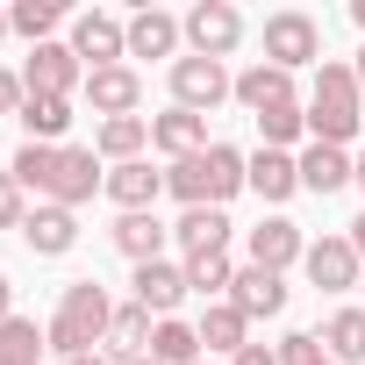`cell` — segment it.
I'll use <instances>...</instances> for the list:
<instances>
[{
	"instance_id": "obj_16",
	"label": "cell",
	"mask_w": 365,
	"mask_h": 365,
	"mask_svg": "<svg viewBox=\"0 0 365 365\" xmlns=\"http://www.w3.org/2000/svg\"><path fill=\"white\" fill-rule=\"evenodd\" d=\"M308 258V237H301V222H287V215H265L258 230H251V265H265V272H287V265H301Z\"/></svg>"
},
{
	"instance_id": "obj_15",
	"label": "cell",
	"mask_w": 365,
	"mask_h": 365,
	"mask_svg": "<svg viewBox=\"0 0 365 365\" xmlns=\"http://www.w3.org/2000/svg\"><path fill=\"white\" fill-rule=\"evenodd\" d=\"M22 244H29L36 258H65V251L79 244V215H72V208H58V201H36V208H29V222H22Z\"/></svg>"
},
{
	"instance_id": "obj_10",
	"label": "cell",
	"mask_w": 365,
	"mask_h": 365,
	"mask_svg": "<svg viewBox=\"0 0 365 365\" xmlns=\"http://www.w3.org/2000/svg\"><path fill=\"white\" fill-rule=\"evenodd\" d=\"M136 308L150 315V322H165V315H179V301H187L194 287H187V265H172V258H150V265H136Z\"/></svg>"
},
{
	"instance_id": "obj_3",
	"label": "cell",
	"mask_w": 365,
	"mask_h": 365,
	"mask_svg": "<svg viewBox=\"0 0 365 365\" xmlns=\"http://www.w3.org/2000/svg\"><path fill=\"white\" fill-rule=\"evenodd\" d=\"M365 122V86L351 65H322L315 72V93H308V143H351Z\"/></svg>"
},
{
	"instance_id": "obj_19",
	"label": "cell",
	"mask_w": 365,
	"mask_h": 365,
	"mask_svg": "<svg viewBox=\"0 0 365 365\" xmlns=\"http://www.w3.org/2000/svg\"><path fill=\"white\" fill-rule=\"evenodd\" d=\"M179 43H187L179 15H165V8H136L129 15V58H179Z\"/></svg>"
},
{
	"instance_id": "obj_41",
	"label": "cell",
	"mask_w": 365,
	"mask_h": 365,
	"mask_svg": "<svg viewBox=\"0 0 365 365\" xmlns=\"http://www.w3.org/2000/svg\"><path fill=\"white\" fill-rule=\"evenodd\" d=\"M8 36H15V22H8V8H0V43H8Z\"/></svg>"
},
{
	"instance_id": "obj_5",
	"label": "cell",
	"mask_w": 365,
	"mask_h": 365,
	"mask_svg": "<svg viewBox=\"0 0 365 365\" xmlns=\"http://www.w3.org/2000/svg\"><path fill=\"white\" fill-rule=\"evenodd\" d=\"M179 29H187V51L194 58H237V43H244V15L230 8V0H194L187 15H179Z\"/></svg>"
},
{
	"instance_id": "obj_39",
	"label": "cell",
	"mask_w": 365,
	"mask_h": 365,
	"mask_svg": "<svg viewBox=\"0 0 365 365\" xmlns=\"http://www.w3.org/2000/svg\"><path fill=\"white\" fill-rule=\"evenodd\" d=\"M344 237H351V251H358V258H365V215H358V222H351V230H344Z\"/></svg>"
},
{
	"instance_id": "obj_31",
	"label": "cell",
	"mask_w": 365,
	"mask_h": 365,
	"mask_svg": "<svg viewBox=\"0 0 365 365\" xmlns=\"http://www.w3.org/2000/svg\"><path fill=\"white\" fill-rule=\"evenodd\" d=\"M8 22H15V36L51 43V29L65 22V0H15V8H8Z\"/></svg>"
},
{
	"instance_id": "obj_44",
	"label": "cell",
	"mask_w": 365,
	"mask_h": 365,
	"mask_svg": "<svg viewBox=\"0 0 365 365\" xmlns=\"http://www.w3.org/2000/svg\"><path fill=\"white\" fill-rule=\"evenodd\" d=\"M358 187H365V158H358Z\"/></svg>"
},
{
	"instance_id": "obj_42",
	"label": "cell",
	"mask_w": 365,
	"mask_h": 365,
	"mask_svg": "<svg viewBox=\"0 0 365 365\" xmlns=\"http://www.w3.org/2000/svg\"><path fill=\"white\" fill-rule=\"evenodd\" d=\"M351 22H358V29H365V0H351Z\"/></svg>"
},
{
	"instance_id": "obj_37",
	"label": "cell",
	"mask_w": 365,
	"mask_h": 365,
	"mask_svg": "<svg viewBox=\"0 0 365 365\" xmlns=\"http://www.w3.org/2000/svg\"><path fill=\"white\" fill-rule=\"evenodd\" d=\"M230 365H279V351H265V344H244Z\"/></svg>"
},
{
	"instance_id": "obj_25",
	"label": "cell",
	"mask_w": 365,
	"mask_h": 365,
	"mask_svg": "<svg viewBox=\"0 0 365 365\" xmlns=\"http://www.w3.org/2000/svg\"><path fill=\"white\" fill-rule=\"evenodd\" d=\"M150 329H158V322H150L136 301H129V308H115V322H108V358H115V365L150 358Z\"/></svg>"
},
{
	"instance_id": "obj_1",
	"label": "cell",
	"mask_w": 365,
	"mask_h": 365,
	"mask_svg": "<svg viewBox=\"0 0 365 365\" xmlns=\"http://www.w3.org/2000/svg\"><path fill=\"white\" fill-rule=\"evenodd\" d=\"M237 187H251V158H244L237 143H208V150L179 158V165L165 172V194H179L187 208H230Z\"/></svg>"
},
{
	"instance_id": "obj_36",
	"label": "cell",
	"mask_w": 365,
	"mask_h": 365,
	"mask_svg": "<svg viewBox=\"0 0 365 365\" xmlns=\"http://www.w3.org/2000/svg\"><path fill=\"white\" fill-rule=\"evenodd\" d=\"M22 101H29L22 72H8V65H0V115H22Z\"/></svg>"
},
{
	"instance_id": "obj_34",
	"label": "cell",
	"mask_w": 365,
	"mask_h": 365,
	"mask_svg": "<svg viewBox=\"0 0 365 365\" xmlns=\"http://www.w3.org/2000/svg\"><path fill=\"white\" fill-rule=\"evenodd\" d=\"M279 365H336V358L322 351V336H308V329H294V336H279Z\"/></svg>"
},
{
	"instance_id": "obj_30",
	"label": "cell",
	"mask_w": 365,
	"mask_h": 365,
	"mask_svg": "<svg viewBox=\"0 0 365 365\" xmlns=\"http://www.w3.org/2000/svg\"><path fill=\"white\" fill-rule=\"evenodd\" d=\"M22 143H58L72 129V101H22Z\"/></svg>"
},
{
	"instance_id": "obj_9",
	"label": "cell",
	"mask_w": 365,
	"mask_h": 365,
	"mask_svg": "<svg viewBox=\"0 0 365 365\" xmlns=\"http://www.w3.org/2000/svg\"><path fill=\"white\" fill-rule=\"evenodd\" d=\"M72 58H79L86 72L122 65V58H129V22H115V15H101V8L72 15Z\"/></svg>"
},
{
	"instance_id": "obj_22",
	"label": "cell",
	"mask_w": 365,
	"mask_h": 365,
	"mask_svg": "<svg viewBox=\"0 0 365 365\" xmlns=\"http://www.w3.org/2000/svg\"><path fill=\"white\" fill-rule=\"evenodd\" d=\"M108 237H115V251H122L129 265H150V258H165V237H172V230H165L158 208H150V215H115Z\"/></svg>"
},
{
	"instance_id": "obj_45",
	"label": "cell",
	"mask_w": 365,
	"mask_h": 365,
	"mask_svg": "<svg viewBox=\"0 0 365 365\" xmlns=\"http://www.w3.org/2000/svg\"><path fill=\"white\" fill-rule=\"evenodd\" d=\"M136 365H158V358H136Z\"/></svg>"
},
{
	"instance_id": "obj_8",
	"label": "cell",
	"mask_w": 365,
	"mask_h": 365,
	"mask_svg": "<svg viewBox=\"0 0 365 365\" xmlns=\"http://www.w3.org/2000/svg\"><path fill=\"white\" fill-rule=\"evenodd\" d=\"M101 187H108V172H101V150L58 143V165H51V179H43V201H58V208H72V215H79V201H93Z\"/></svg>"
},
{
	"instance_id": "obj_26",
	"label": "cell",
	"mask_w": 365,
	"mask_h": 365,
	"mask_svg": "<svg viewBox=\"0 0 365 365\" xmlns=\"http://www.w3.org/2000/svg\"><path fill=\"white\" fill-rule=\"evenodd\" d=\"M194 329H201V351H222V358H237V351L251 344V322H244L230 301H208V315H201Z\"/></svg>"
},
{
	"instance_id": "obj_20",
	"label": "cell",
	"mask_w": 365,
	"mask_h": 365,
	"mask_svg": "<svg viewBox=\"0 0 365 365\" xmlns=\"http://www.w3.org/2000/svg\"><path fill=\"white\" fill-rule=\"evenodd\" d=\"M150 143L179 165V158H194V150H208V115H187V108H165V115H150Z\"/></svg>"
},
{
	"instance_id": "obj_40",
	"label": "cell",
	"mask_w": 365,
	"mask_h": 365,
	"mask_svg": "<svg viewBox=\"0 0 365 365\" xmlns=\"http://www.w3.org/2000/svg\"><path fill=\"white\" fill-rule=\"evenodd\" d=\"M65 365H115L108 351H86V358H65Z\"/></svg>"
},
{
	"instance_id": "obj_7",
	"label": "cell",
	"mask_w": 365,
	"mask_h": 365,
	"mask_svg": "<svg viewBox=\"0 0 365 365\" xmlns=\"http://www.w3.org/2000/svg\"><path fill=\"white\" fill-rule=\"evenodd\" d=\"M22 86H29V101H72L86 86V65L72 58V43H36L22 58Z\"/></svg>"
},
{
	"instance_id": "obj_43",
	"label": "cell",
	"mask_w": 365,
	"mask_h": 365,
	"mask_svg": "<svg viewBox=\"0 0 365 365\" xmlns=\"http://www.w3.org/2000/svg\"><path fill=\"white\" fill-rule=\"evenodd\" d=\"M351 72H358V86H365V51H358V65H351Z\"/></svg>"
},
{
	"instance_id": "obj_27",
	"label": "cell",
	"mask_w": 365,
	"mask_h": 365,
	"mask_svg": "<svg viewBox=\"0 0 365 365\" xmlns=\"http://www.w3.org/2000/svg\"><path fill=\"white\" fill-rule=\"evenodd\" d=\"M322 351L336 365H365V308H336L322 322Z\"/></svg>"
},
{
	"instance_id": "obj_17",
	"label": "cell",
	"mask_w": 365,
	"mask_h": 365,
	"mask_svg": "<svg viewBox=\"0 0 365 365\" xmlns=\"http://www.w3.org/2000/svg\"><path fill=\"white\" fill-rule=\"evenodd\" d=\"M230 308H237L244 322H258V315H279V308H287V272H265V265H237Z\"/></svg>"
},
{
	"instance_id": "obj_24",
	"label": "cell",
	"mask_w": 365,
	"mask_h": 365,
	"mask_svg": "<svg viewBox=\"0 0 365 365\" xmlns=\"http://www.w3.org/2000/svg\"><path fill=\"white\" fill-rule=\"evenodd\" d=\"M143 143H150V115H115V122H101V129H93V150H101L108 165L143 158Z\"/></svg>"
},
{
	"instance_id": "obj_21",
	"label": "cell",
	"mask_w": 365,
	"mask_h": 365,
	"mask_svg": "<svg viewBox=\"0 0 365 365\" xmlns=\"http://www.w3.org/2000/svg\"><path fill=\"white\" fill-rule=\"evenodd\" d=\"M251 194H258L265 208L294 201V194H301V158H294V150H258V158H251Z\"/></svg>"
},
{
	"instance_id": "obj_32",
	"label": "cell",
	"mask_w": 365,
	"mask_h": 365,
	"mask_svg": "<svg viewBox=\"0 0 365 365\" xmlns=\"http://www.w3.org/2000/svg\"><path fill=\"white\" fill-rule=\"evenodd\" d=\"M187 287H194V294H215V301H230V287H237V265H230V251L187 258Z\"/></svg>"
},
{
	"instance_id": "obj_38",
	"label": "cell",
	"mask_w": 365,
	"mask_h": 365,
	"mask_svg": "<svg viewBox=\"0 0 365 365\" xmlns=\"http://www.w3.org/2000/svg\"><path fill=\"white\" fill-rule=\"evenodd\" d=\"M15 315V287H8V272H0V322Z\"/></svg>"
},
{
	"instance_id": "obj_18",
	"label": "cell",
	"mask_w": 365,
	"mask_h": 365,
	"mask_svg": "<svg viewBox=\"0 0 365 365\" xmlns=\"http://www.w3.org/2000/svg\"><path fill=\"white\" fill-rule=\"evenodd\" d=\"M358 179V158L336 150V143H308L301 150V194H344Z\"/></svg>"
},
{
	"instance_id": "obj_23",
	"label": "cell",
	"mask_w": 365,
	"mask_h": 365,
	"mask_svg": "<svg viewBox=\"0 0 365 365\" xmlns=\"http://www.w3.org/2000/svg\"><path fill=\"white\" fill-rule=\"evenodd\" d=\"M172 237H179V251H187V258L230 251V215H222V208H187V215L172 222Z\"/></svg>"
},
{
	"instance_id": "obj_12",
	"label": "cell",
	"mask_w": 365,
	"mask_h": 365,
	"mask_svg": "<svg viewBox=\"0 0 365 365\" xmlns=\"http://www.w3.org/2000/svg\"><path fill=\"white\" fill-rule=\"evenodd\" d=\"M237 101L251 108V122H258V115H272V108H301V93H294V72H279V65H265V58L237 72Z\"/></svg>"
},
{
	"instance_id": "obj_13",
	"label": "cell",
	"mask_w": 365,
	"mask_h": 365,
	"mask_svg": "<svg viewBox=\"0 0 365 365\" xmlns=\"http://www.w3.org/2000/svg\"><path fill=\"white\" fill-rule=\"evenodd\" d=\"M86 108L101 115V122H115V115H136L143 108V79L129 72V65H108V72H86Z\"/></svg>"
},
{
	"instance_id": "obj_28",
	"label": "cell",
	"mask_w": 365,
	"mask_h": 365,
	"mask_svg": "<svg viewBox=\"0 0 365 365\" xmlns=\"http://www.w3.org/2000/svg\"><path fill=\"white\" fill-rule=\"evenodd\" d=\"M150 358H158V365H201V329L179 322V315H165V322L150 329Z\"/></svg>"
},
{
	"instance_id": "obj_33",
	"label": "cell",
	"mask_w": 365,
	"mask_h": 365,
	"mask_svg": "<svg viewBox=\"0 0 365 365\" xmlns=\"http://www.w3.org/2000/svg\"><path fill=\"white\" fill-rule=\"evenodd\" d=\"M258 136H265V150L301 143V136H308V108H272V115H258Z\"/></svg>"
},
{
	"instance_id": "obj_29",
	"label": "cell",
	"mask_w": 365,
	"mask_h": 365,
	"mask_svg": "<svg viewBox=\"0 0 365 365\" xmlns=\"http://www.w3.org/2000/svg\"><path fill=\"white\" fill-rule=\"evenodd\" d=\"M51 336L36 329V315H8L0 322V365H43Z\"/></svg>"
},
{
	"instance_id": "obj_11",
	"label": "cell",
	"mask_w": 365,
	"mask_h": 365,
	"mask_svg": "<svg viewBox=\"0 0 365 365\" xmlns=\"http://www.w3.org/2000/svg\"><path fill=\"white\" fill-rule=\"evenodd\" d=\"M308 279L322 287V294H351V287H365V258L351 251V237H322V244H308Z\"/></svg>"
},
{
	"instance_id": "obj_6",
	"label": "cell",
	"mask_w": 365,
	"mask_h": 365,
	"mask_svg": "<svg viewBox=\"0 0 365 365\" xmlns=\"http://www.w3.org/2000/svg\"><path fill=\"white\" fill-rule=\"evenodd\" d=\"M315 58H322V29H315V15H301V8L265 15V65L301 72V65H315Z\"/></svg>"
},
{
	"instance_id": "obj_35",
	"label": "cell",
	"mask_w": 365,
	"mask_h": 365,
	"mask_svg": "<svg viewBox=\"0 0 365 365\" xmlns=\"http://www.w3.org/2000/svg\"><path fill=\"white\" fill-rule=\"evenodd\" d=\"M22 222H29V194L15 172H0V230H22Z\"/></svg>"
},
{
	"instance_id": "obj_14",
	"label": "cell",
	"mask_w": 365,
	"mask_h": 365,
	"mask_svg": "<svg viewBox=\"0 0 365 365\" xmlns=\"http://www.w3.org/2000/svg\"><path fill=\"white\" fill-rule=\"evenodd\" d=\"M122 215H150L158 208V194H165V172H150L143 158H129V165H108V187H101Z\"/></svg>"
},
{
	"instance_id": "obj_4",
	"label": "cell",
	"mask_w": 365,
	"mask_h": 365,
	"mask_svg": "<svg viewBox=\"0 0 365 365\" xmlns=\"http://www.w3.org/2000/svg\"><path fill=\"white\" fill-rule=\"evenodd\" d=\"M222 101H237V72L222 65V58H172V108H187V115H208V108H222Z\"/></svg>"
},
{
	"instance_id": "obj_46",
	"label": "cell",
	"mask_w": 365,
	"mask_h": 365,
	"mask_svg": "<svg viewBox=\"0 0 365 365\" xmlns=\"http://www.w3.org/2000/svg\"><path fill=\"white\" fill-rule=\"evenodd\" d=\"M201 365H215V358H201Z\"/></svg>"
},
{
	"instance_id": "obj_2",
	"label": "cell",
	"mask_w": 365,
	"mask_h": 365,
	"mask_svg": "<svg viewBox=\"0 0 365 365\" xmlns=\"http://www.w3.org/2000/svg\"><path fill=\"white\" fill-rule=\"evenodd\" d=\"M108 322H115L108 287H101V279H72V287L58 294V315L43 322V336H51V351H58V365H65V358H86L93 344H108Z\"/></svg>"
}]
</instances>
